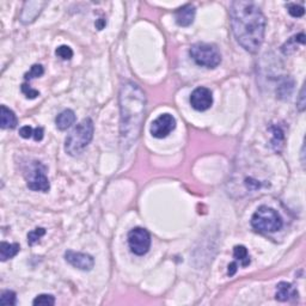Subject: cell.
<instances>
[{"label":"cell","mask_w":306,"mask_h":306,"mask_svg":"<svg viewBox=\"0 0 306 306\" xmlns=\"http://www.w3.org/2000/svg\"><path fill=\"white\" fill-rule=\"evenodd\" d=\"M230 18L237 42L245 51L257 52L263 43L266 31V18L258 6L252 2H232Z\"/></svg>","instance_id":"6da1fadb"},{"label":"cell","mask_w":306,"mask_h":306,"mask_svg":"<svg viewBox=\"0 0 306 306\" xmlns=\"http://www.w3.org/2000/svg\"><path fill=\"white\" fill-rule=\"evenodd\" d=\"M145 107L146 96L141 88L133 81H124L120 90V128L123 149H129L137 143L145 117Z\"/></svg>","instance_id":"7a4b0ae2"},{"label":"cell","mask_w":306,"mask_h":306,"mask_svg":"<svg viewBox=\"0 0 306 306\" xmlns=\"http://www.w3.org/2000/svg\"><path fill=\"white\" fill-rule=\"evenodd\" d=\"M94 137V122L91 118H84L73 130L70 136L66 138L65 151L70 156H77L80 154L91 143Z\"/></svg>","instance_id":"3957f363"},{"label":"cell","mask_w":306,"mask_h":306,"mask_svg":"<svg viewBox=\"0 0 306 306\" xmlns=\"http://www.w3.org/2000/svg\"><path fill=\"white\" fill-rule=\"evenodd\" d=\"M251 226L259 232L273 233L282 229L284 220L275 209L261 206L251 216Z\"/></svg>","instance_id":"277c9868"},{"label":"cell","mask_w":306,"mask_h":306,"mask_svg":"<svg viewBox=\"0 0 306 306\" xmlns=\"http://www.w3.org/2000/svg\"><path fill=\"white\" fill-rule=\"evenodd\" d=\"M189 54L197 65L206 68H215L222 62V55L214 45L195 43L190 48Z\"/></svg>","instance_id":"5b68a950"},{"label":"cell","mask_w":306,"mask_h":306,"mask_svg":"<svg viewBox=\"0 0 306 306\" xmlns=\"http://www.w3.org/2000/svg\"><path fill=\"white\" fill-rule=\"evenodd\" d=\"M128 245L130 251L138 256L147 254L151 246V236L146 229L134 228L128 232Z\"/></svg>","instance_id":"8992f818"},{"label":"cell","mask_w":306,"mask_h":306,"mask_svg":"<svg viewBox=\"0 0 306 306\" xmlns=\"http://www.w3.org/2000/svg\"><path fill=\"white\" fill-rule=\"evenodd\" d=\"M26 184L28 188L34 192H48L51 186L49 181L46 176V166L39 162H35L29 169V176H26Z\"/></svg>","instance_id":"52a82bcc"},{"label":"cell","mask_w":306,"mask_h":306,"mask_svg":"<svg viewBox=\"0 0 306 306\" xmlns=\"http://www.w3.org/2000/svg\"><path fill=\"white\" fill-rule=\"evenodd\" d=\"M176 128V118L171 114H163L151 124V134L157 139H163Z\"/></svg>","instance_id":"ba28073f"},{"label":"cell","mask_w":306,"mask_h":306,"mask_svg":"<svg viewBox=\"0 0 306 306\" xmlns=\"http://www.w3.org/2000/svg\"><path fill=\"white\" fill-rule=\"evenodd\" d=\"M190 104L197 111L208 110L213 104V95L209 89L197 88L192 92L190 96Z\"/></svg>","instance_id":"9c48e42d"},{"label":"cell","mask_w":306,"mask_h":306,"mask_svg":"<svg viewBox=\"0 0 306 306\" xmlns=\"http://www.w3.org/2000/svg\"><path fill=\"white\" fill-rule=\"evenodd\" d=\"M65 259L74 268L84 272H90L95 266V259L91 255L84 254V252H75L72 250L65 252Z\"/></svg>","instance_id":"30bf717a"},{"label":"cell","mask_w":306,"mask_h":306,"mask_svg":"<svg viewBox=\"0 0 306 306\" xmlns=\"http://www.w3.org/2000/svg\"><path fill=\"white\" fill-rule=\"evenodd\" d=\"M46 5V2H26L21 13V22L23 24L34 22Z\"/></svg>","instance_id":"8fae6325"},{"label":"cell","mask_w":306,"mask_h":306,"mask_svg":"<svg viewBox=\"0 0 306 306\" xmlns=\"http://www.w3.org/2000/svg\"><path fill=\"white\" fill-rule=\"evenodd\" d=\"M195 6L192 4H187L179 9L175 13L176 23L180 26H189L193 24L194 19H195Z\"/></svg>","instance_id":"7c38bea8"},{"label":"cell","mask_w":306,"mask_h":306,"mask_svg":"<svg viewBox=\"0 0 306 306\" xmlns=\"http://www.w3.org/2000/svg\"><path fill=\"white\" fill-rule=\"evenodd\" d=\"M292 297H298V292L293 288V286L285 281L279 282L278 286H276V300L287 301Z\"/></svg>","instance_id":"4fadbf2b"},{"label":"cell","mask_w":306,"mask_h":306,"mask_svg":"<svg viewBox=\"0 0 306 306\" xmlns=\"http://www.w3.org/2000/svg\"><path fill=\"white\" fill-rule=\"evenodd\" d=\"M0 126L3 129H13L17 126V117L11 109L5 105L0 107Z\"/></svg>","instance_id":"5bb4252c"},{"label":"cell","mask_w":306,"mask_h":306,"mask_svg":"<svg viewBox=\"0 0 306 306\" xmlns=\"http://www.w3.org/2000/svg\"><path fill=\"white\" fill-rule=\"evenodd\" d=\"M75 122V114L73 110L66 109L60 113L55 118V124L60 130L68 129Z\"/></svg>","instance_id":"9a60e30c"},{"label":"cell","mask_w":306,"mask_h":306,"mask_svg":"<svg viewBox=\"0 0 306 306\" xmlns=\"http://www.w3.org/2000/svg\"><path fill=\"white\" fill-rule=\"evenodd\" d=\"M19 249H21V246L17 243L10 244L8 242H2V244H0V259L5 262L9 258L15 257L19 252Z\"/></svg>","instance_id":"2e32d148"},{"label":"cell","mask_w":306,"mask_h":306,"mask_svg":"<svg viewBox=\"0 0 306 306\" xmlns=\"http://www.w3.org/2000/svg\"><path fill=\"white\" fill-rule=\"evenodd\" d=\"M233 256H235L237 261L241 262L242 267H248L250 262H251L248 249H246L244 245H236L235 249H233Z\"/></svg>","instance_id":"e0dca14e"},{"label":"cell","mask_w":306,"mask_h":306,"mask_svg":"<svg viewBox=\"0 0 306 306\" xmlns=\"http://www.w3.org/2000/svg\"><path fill=\"white\" fill-rule=\"evenodd\" d=\"M32 304L35 306H53L55 304V298L52 294H39L34 299Z\"/></svg>","instance_id":"ac0fdd59"},{"label":"cell","mask_w":306,"mask_h":306,"mask_svg":"<svg viewBox=\"0 0 306 306\" xmlns=\"http://www.w3.org/2000/svg\"><path fill=\"white\" fill-rule=\"evenodd\" d=\"M45 235H46V230L43 228H37V229L32 230L31 232L28 233L29 245H34L35 243H37Z\"/></svg>","instance_id":"d6986e66"},{"label":"cell","mask_w":306,"mask_h":306,"mask_svg":"<svg viewBox=\"0 0 306 306\" xmlns=\"http://www.w3.org/2000/svg\"><path fill=\"white\" fill-rule=\"evenodd\" d=\"M0 304L4 306L16 305V293L13 291H4L0 297Z\"/></svg>","instance_id":"ffe728a7"},{"label":"cell","mask_w":306,"mask_h":306,"mask_svg":"<svg viewBox=\"0 0 306 306\" xmlns=\"http://www.w3.org/2000/svg\"><path fill=\"white\" fill-rule=\"evenodd\" d=\"M43 73H45V70H43V67H42V65H32L30 71H29L28 73L24 74V79L26 81L31 80V79H34V78L41 77Z\"/></svg>","instance_id":"44dd1931"},{"label":"cell","mask_w":306,"mask_h":306,"mask_svg":"<svg viewBox=\"0 0 306 306\" xmlns=\"http://www.w3.org/2000/svg\"><path fill=\"white\" fill-rule=\"evenodd\" d=\"M55 54H57L59 58H61L62 60H70V59H72V57H73V51H72L71 47L64 45L57 48Z\"/></svg>","instance_id":"7402d4cb"},{"label":"cell","mask_w":306,"mask_h":306,"mask_svg":"<svg viewBox=\"0 0 306 306\" xmlns=\"http://www.w3.org/2000/svg\"><path fill=\"white\" fill-rule=\"evenodd\" d=\"M287 9H288L289 15H291L292 17H295V18L301 17V16H304V13H305L304 6H300L297 4H288Z\"/></svg>","instance_id":"603a6c76"},{"label":"cell","mask_w":306,"mask_h":306,"mask_svg":"<svg viewBox=\"0 0 306 306\" xmlns=\"http://www.w3.org/2000/svg\"><path fill=\"white\" fill-rule=\"evenodd\" d=\"M22 92L25 95L26 98H29V100H34V98L39 96V92L37 90L31 89L30 85H28L26 83L22 85Z\"/></svg>","instance_id":"cb8c5ba5"},{"label":"cell","mask_w":306,"mask_h":306,"mask_svg":"<svg viewBox=\"0 0 306 306\" xmlns=\"http://www.w3.org/2000/svg\"><path fill=\"white\" fill-rule=\"evenodd\" d=\"M19 136H21L23 139H29L34 136V129L30 126H24L19 129Z\"/></svg>","instance_id":"d4e9b609"},{"label":"cell","mask_w":306,"mask_h":306,"mask_svg":"<svg viewBox=\"0 0 306 306\" xmlns=\"http://www.w3.org/2000/svg\"><path fill=\"white\" fill-rule=\"evenodd\" d=\"M305 88L302 86L301 90H300V95H299V100L297 102V105H298V109L300 111H304L305 110Z\"/></svg>","instance_id":"484cf974"},{"label":"cell","mask_w":306,"mask_h":306,"mask_svg":"<svg viewBox=\"0 0 306 306\" xmlns=\"http://www.w3.org/2000/svg\"><path fill=\"white\" fill-rule=\"evenodd\" d=\"M43 134H45V132H43V128L42 127H37V128H35L34 129V140L35 141H41L42 139H43Z\"/></svg>","instance_id":"4316f807"},{"label":"cell","mask_w":306,"mask_h":306,"mask_svg":"<svg viewBox=\"0 0 306 306\" xmlns=\"http://www.w3.org/2000/svg\"><path fill=\"white\" fill-rule=\"evenodd\" d=\"M236 272H237V263L236 262L230 263V265H229V269H228V274L230 276H233V275L236 274Z\"/></svg>","instance_id":"83f0119b"},{"label":"cell","mask_w":306,"mask_h":306,"mask_svg":"<svg viewBox=\"0 0 306 306\" xmlns=\"http://www.w3.org/2000/svg\"><path fill=\"white\" fill-rule=\"evenodd\" d=\"M105 24H107V22H105L103 18H100L97 21V23H96V26H97L98 30H102V29H103L104 26H105Z\"/></svg>","instance_id":"f1b7e54d"}]
</instances>
